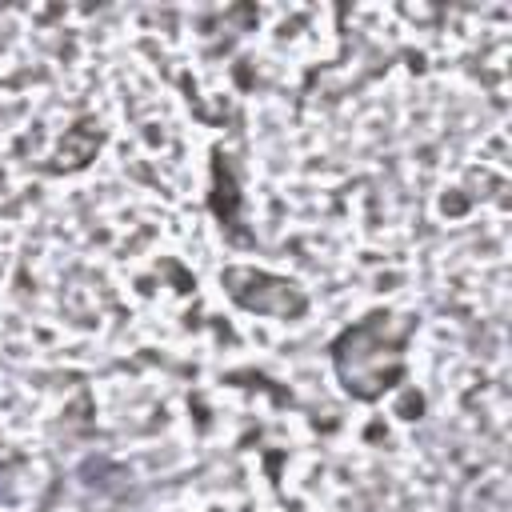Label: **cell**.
Segmentation results:
<instances>
[{
    "label": "cell",
    "mask_w": 512,
    "mask_h": 512,
    "mask_svg": "<svg viewBox=\"0 0 512 512\" xmlns=\"http://www.w3.org/2000/svg\"><path fill=\"white\" fill-rule=\"evenodd\" d=\"M412 324L392 312H372L368 320L344 328L332 344V364L340 384L356 400L384 396L404 376V340Z\"/></svg>",
    "instance_id": "cell-1"
},
{
    "label": "cell",
    "mask_w": 512,
    "mask_h": 512,
    "mask_svg": "<svg viewBox=\"0 0 512 512\" xmlns=\"http://www.w3.org/2000/svg\"><path fill=\"white\" fill-rule=\"evenodd\" d=\"M224 288L228 296L248 308V312H260V316H300L308 308V296L292 284V280H280L272 272H256V268H228L224 272Z\"/></svg>",
    "instance_id": "cell-2"
}]
</instances>
